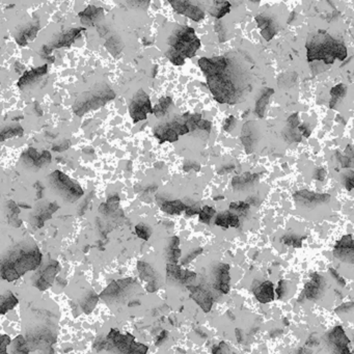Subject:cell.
Returning <instances> with one entry per match:
<instances>
[{"label":"cell","mask_w":354,"mask_h":354,"mask_svg":"<svg viewBox=\"0 0 354 354\" xmlns=\"http://www.w3.org/2000/svg\"><path fill=\"white\" fill-rule=\"evenodd\" d=\"M42 259L43 254L35 243H21L0 261V274L3 280L14 282L26 272L38 269Z\"/></svg>","instance_id":"6da1fadb"},{"label":"cell","mask_w":354,"mask_h":354,"mask_svg":"<svg viewBox=\"0 0 354 354\" xmlns=\"http://www.w3.org/2000/svg\"><path fill=\"white\" fill-rule=\"evenodd\" d=\"M305 48L309 62L323 60L326 64H331L337 58L344 60L347 57L346 47L324 31H319L317 35L310 37L306 42Z\"/></svg>","instance_id":"7a4b0ae2"},{"label":"cell","mask_w":354,"mask_h":354,"mask_svg":"<svg viewBox=\"0 0 354 354\" xmlns=\"http://www.w3.org/2000/svg\"><path fill=\"white\" fill-rule=\"evenodd\" d=\"M168 44L170 46L166 53L168 59L176 66H182L185 58H192L201 47V41L193 28L182 25L175 30L170 37Z\"/></svg>","instance_id":"3957f363"},{"label":"cell","mask_w":354,"mask_h":354,"mask_svg":"<svg viewBox=\"0 0 354 354\" xmlns=\"http://www.w3.org/2000/svg\"><path fill=\"white\" fill-rule=\"evenodd\" d=\"M114 92L106 83L97 84L78 97L73 105V111L75 114L81 116L89 111L100 108L107 102L114 99Z\"/></svg>","instance_id":"277c9868"},{"label":"cell","mask_w":354,"mask_h":354,"mask_svg":"<svg viewBox=\"0 0 354 354\" xmlns=\"http://www.w3.org/2000/svg\"><path fill=\"white\" fill-rule=\"evenodd\" d=\"M228 69L229 66L220 72L208 75L206 78L214 99L221 104H235L237 102V89Z\"/></svg>","instance_id":"5b68a950"},{"label":"cell","mask_w":354,"mask_h":354,"mask_svg":"<svg viewBox=\"0 0 354 354\" xmlns=\"http://www.w3.org/2000/svg\"><path fill=\"white\" fill-rule=\"evenodd\" d=\"M101 346L105 347L107 350L112 351L116 350L122 353H147L148 347L139 344V343L135 342V338L130 335L126 334L122 335L121 332L112 328L109 334L107 335V338L105 341L101 342Z\"/></svg>","instance_id":"8992f818"},{"label":"cell","mask_w":354,"mask_h":354,"mask_svg":"<svg viewBox=\"0 0 354 354\" xmlns=\"http://www.w3.org/2000/svg\"><path fill=\"white\" fill-rule=\"evenodd\" d=\"M48 182L52 189L59 195L64 201L74 202L78 201L83 195V189L73 180H71L62 171L55 170L48 177Z\"/></svg>","instance_id":"52a82bcc"},{"label":"cell","mask_w":354,"mask_h":354,"mask_svg":"<svg viewBox=\"0 0 354 354\" xmlns=\"http://www.w3.org/2000/svg\"><path fill=\"white\" fill-rule=\"evenodd\" d=\"M135 284L136 282L133 278H124V280L113 281L100 294V297L104 302L110 304L123 303Z\"/></svg>","instance_id":"ba28073f"},{"label":"cell","mask_w":354,"mask_h":354,"mask_svg":"<svg viewBox=\"0 0 354 354\" xmlns=\"http://www.w3.org/2000/svg\"><path fill=\"white\" fill-rule=\"evenodd\" d=\"M129 113L134 123L144 121L147 119L149 113H153L151 101L144 90H139L134 95L130 105H129Z\"/></svg>","instance_id":"9c48e42d"},{"label":"cell","mask_w":354,"mask_h":354,"mask_svg":"<svg viewBox=\"0 0 354 354\" xmlns=\"http://www.w3.org/2000/svg\"><path fill=\"white\" fill-rule=\"evenodd\" d=\"M83 31H85L84 26L77 27V28H70L68 30L60 32L59 35L53 38L48 44L44 45V47H43V53L46 55H49L53 50L72 45L75 41L81 37Z\"/></svg>","instance_id":"30bf717a"},{"label":"cell","mask_w":354,"mask_h":354,"mask_svg":"<svg viewBox=\"0 0 354 354\" xmlns=\"http://www.w3.org/2000/svg\"><path fill=\"white\" fill-rule=\"evenodd\" d=\"M51 154L48 151L39 153L36 149L29 148L22 154L21 161L26 166V168L39 170L45 168L51 162Z\"/></svg>","instance_id":"8fae6325"},{"label":"cell","mask_w":354,"mask_h":354,"mask_svg":"<svg viewBox=\"0 0 354 354\" xmlns=\"http://www.w3.org/2000/svg\"><path fill=\"white\" fill-rule=\"evenodd\" d=\"M60 270V265L57 261H50L43 269L38 273L35 286L41 290V291H44L50 288L54 282V278L57 275L58 271Z\"/></svg>","instance_id":"7c38bea8"},{"label":"cell","mask_w":354,"mask_h":354,"mask_svg":"<svg viewBox=\"0 0 354 354\" xmlns=\"http://www.w3.org/2000/svg\"><path fill=\"white\" fill-rule=\"evenodd\" d=\"M168 2L177 13L184 15L197 22L205 18L203 10L197 4L192 3L190 0H168Z\"/></svg>","instance_id":"4fadbf2b"},{"label":"cell","mask_w":354,"mask_h":354,"mask_svg":"<svg viewBox=\"0 0 354 354\" xmlns=\"http://www.w3.org/2000/svg\"><path fill=\"white\" fill-rule=\"evenodd\" d=\"M334 254L339 260L353 264L354 262V243L352 235L344 236L340 241L337 242Z\"/></svg>","instance_id":"5bb4252c"},{"label":"cell","mask_w":354,"mask_h":354,"mask_svg":"<svg viewBox=\"0 0 354 354\" xmlns=\"http://www.w3.org/2000/svg\"><path fill=\"white\" fill-rule=\"evenodd\" d=\"M294 200L299 205L312 208L319 203H324L330 201L329 195H320V193L310 192L307 190H300L294 193Z\"/></svg>","instance_id":"9a60e30c"},{"label":"cell","mask_w":354,"mask_h":354,"mask_svg":"<svg viewBox=\"0 0 354 354\" xmlns=\"http://www.w3.org/2000/svg\"><path fill=\"white\" fill-rule=\"evenodd\" d=\"M327 341L330 345L335 347V352L341 354L350 353V341L342 326H337L332 329L327 335Z\"/></svg>","instance_id":"2e32d148"},{"label":"cell","mask_w":354,"mask_h":354,"mask_svg":"<svg viewBox=\"0 0 354 354\" xmlns=\"http://www.w3.org/2000/svg\"><path fill=\"white\" fill-rule=\"evenodd\" d=\"M187 288L189 290L190 297L202 307L203 312L209 313L213 304V297L211 293L202 287L188 286Z\"/></svg>","instance_id":"e0dca14e"},{"label":"cell","mask_w":354,"mask_h":354,"mask_svg":"<svg viewBox=\"0 0 354 354\" xmlns=\"http://www.w3.org/2000/svg\"><path fill=\"white\" fill-rule=\"evenodd\" d=\"M48 71V66L47 64H44V66H41L35 69H31L29 71H26L22 76H21L17 82L18 88L20 90H24L27 89L31 85H34L36 82H38L40 80V78H42L44 75H46Z\"/></svg>","instance_id":"ac0fdd59"},{"label":"cell","mask_w":354,"mask_h":354,"mask_svg":"<svg viewBox=\"0 0 354 354\" xmlns=\"http://www.w3.org/2000/svg\"><path fill=\"white\" fill-rule=\"evenodd\" d=\"M137 268L139 271V276L142 280L147 283V291L153 293L157 290V274L153 268L148 263L138 262Z\"/></svg>","instance_id":"d6986e66"},{"label":"cell","mask_w":354,"mask_h":354,"mask_svg":"<svg viewBox=\"0 0 354 354\" xmlns=\"http://www.w3.org/2000/svg\"><path fill=\"white\" fill-rule=\"evenodd\" d=\"M104 10L102 7L90 5L89 7L79 13V18L83 26H95L97 21H99L103 16Z\"/></svg>","instance_id":"ffe728a7"},{"label":"cell","mask_w":354,"mask_h":354,"mask_svg":"<svg viewBox=\"0 0 354 354\" xmlns=\"http://www.w3.org/2000/svg\"><path fill=\"white\" fill-rule=\"evenodd\" d=\"M40 26L41 25L39 21H34V22H31L27 26H25L22 30H20L16 36V41L18 44L20 46L27 45L28 42L36 38L38 31L40 30Z\"/></svg>","instance_id":"44dd1931"},{"label":"cell","mask_w":354,"mask_h":354,"mask_svg":"<svg viewBox=\"0 0 354 354\" xmlns=\"http://www.w3.org/2000/svg\"><path fill=\"white\" fill-rule=\"evenodd\" d=\"M154 135L159 139L161 144L165 142L175 143L179 139L178 133L175 131V129L170 125V123L157 126L154 129Z\"/></svg>","instance_id":"7402d4cb"},{"label":"cell","mask_w":354,"mask_h":354,"mask_svg":"<svg viewBox=\"0 0 354 354\" xmlns=\"http://www.w3.org/2000/svg\"><path fill=\"white\" fill-rule=\"evenodd\" d=\"M253 293L257 302L261 303H268L274 299L273 284L269 281L264 282L259 287L253 290Z\"/></svg>","instance_id":"603a6c76"},{"label":"cell","mask_w":354,"mask_h":354,"mask_svg":"<svg viewBox=\"0 0 354 354\" xmlns=\"http://www.w3.org/2000/svg\"><path fill=\"white\" fill-rule=\"evenodd\" d=\"M230 265L221 264L217 270V281H216V289L221 291L223 294H228L230 292Z\"/></svg>","instance_id":"cb8c5ba5"},{"label":"cell","mask_w":354,"mask_h":354,"mask_svg":"<svg viewBox=\"0 0 354 354\" xmlns=\"http://www.w3.org/2000/svg\"><path fill=\"white\" fill-rule=\"evenodd\" d=\"M215 224L219 225V227L223 229H229V228H239L240 222H239V216L236 215L235 213H232L230 211H225L220 213L219 215L215 219Z\"/></svg>","instance_id":"d4e9b609"},{"label":"cell","mask_w":354,"mask_h":354,"mask_svg":"<svg viewBox=\"0 0 354 354\" xmlns=\"http://www.w3.org/2000/svg\"><path fill=\"white\" fill-rule=\"evenodd\" d=\"M322 283H323V278H322L318 274H313L312 281L305 284V286H304L305 297L310 300L318 298L320 295V292H321Z\"/></svg>","instance_id":"484cf974"},{"label":"cell","mask_w":354,"mask_h":354,"mask_svg":"<svg viewBox=\"0 0 354 354\" xmlns=\"http://www.w3.org/2000/svg\"><path fill=\"white\" fill-rule=\"evenodd\" d=\"M259 176L256 174H243L241 176H236L233 178L232 186L235 190H245L248 187L252 186L254 182L257 181Z\"/></svg>","instance_id":"4316f807"},{"label":"cell","mask_w":354,"mask_h":354,"mask_svg":"<svg viewBox=\"0 0 354 354\" xmlns=\"http://www.w3.org/2000/svg\"><path fill=\"white\" fill-rule=\"evenodd\" d=\"M255 20L257 24H259V27L261 28L262 36L265 38L266 41H270L276 34V27L273 24L272 20L263 16H257Z\"/></svg>","instance_id":"83f0119b"},{"label":"cell","mask_w":354,"mask_h":354,"mask_svg":"<svg viewBox=\"0 0 354 354\" xmlns=\"http://www.w3.org/2000/svg\"><path fill=\"white\" fill-rule=\"evenodd\" d=\"M18 303V298L10 291L0 294V315H4L8 310L13 309Z\"/></svg>","instance_id":"f1b7e54d"},{"label":"cell","mask_w":354,"mask_h":354,"mask_svg":"<svg viewBox=\"0 0 354 354\" xmlns=\"http://www.w3.org/2000/svg\"><path fill=\"white\" fill-rule=\"evenodd\" d=\"M231 12V3L225 0H214L213 6L210 8L211 16L216 19L222 18L224 15Z\"/></svg>","instance_id":"f546056e"},{"label":"cell","mask_w":354,"mask_h":354,"mask_svg":"<svg viewBox=\"0 0 354 354\" xmlns=\"http://www.w3.org/2000/svg\"><path fill=\"white\" fill-rule=\"evenodd\" d=\"M241 141L245 147V151L248 154H252L254 150V135L252 131V129H250V123L248 125H244L243 131H242V136Z\"/></svg>","instance_id":"4dcf8cb0"},{"label":"cell","mask_w":354,"mask_h":354,"mask_svg":"<svg viewBox=\"0 0 354 354\" xmlns=\"http://www.w3.org/2000/svg\"><path fill=\"white\" fill-rule=\"evenodd\" d=\"M273 93H274L273 90H271V89H266V90H264L262 96L260 97V99L256 101V104H255V113L257 114V116L261 117V119L264 116V112H265V109H266V106H267L268 102H269L270 96H272Z\"/></svg>","instance_id":"1f68e13d"},{"label":"cell","mask_w":354,"mask_h":354,"mask_svg":"<svg viewBox=\"0 0 354 354\" xmlns=\"http://www.w3.org/2000/svg\"><path fill=\"white\" fill-rule=\"evenodd\" d=\"M179 245H180V239L177 237V236H175V237L171 238L167 252V259L169 263L178 264L181 255V250L179 249Z\"/></svg>","instance_id":"d6a6232c"},{"label":"cell","mask_w":354,"mask_h":354,"mask_svg":"<svg viewBox=\"0 0 354 354\" xmlns=\"http://www.w3.org/2000/svg\"><path fill=\"white\" fill-rule=\"evenodd\" d=\"M23 128L20 125H12L7 126L0 130V142L6 141V139L13 138L16 136H21L23 134Z\"/></svg>","instance_id":"836d02e7"},{"label":"cell","mask_w":354,"mask_h":354,"mask_svg":"<svg viewBox=\"0 0 354 354\" xmlns=\"http://www.w3.org/2000/svg\"><path fill=\"white\" fill-rule=\"evenodd\" d=\"M174 105L173 100H171L170 97H164V98H161L159 100V103L155 105L153 108V114H155L156 117H161L165 115L171 106Z\"/></svg>","instance_id":"e575fe53"},{"label":"cell","mask_w":354,"mask_h":354,"mask_svg":"<svg viewBox=\"0 0 354 354\" xmlns=\"http://www.w3.org/2000/svg\"><path fill=\"white\" fill-rule=\"evenodd\" d=\"M186 205L181 201H173V202H165L161 206V210L167 214H180L185 211Z\"/></svg>","instance_id":"d590c367"},{"label":"cell","mask_w":354,"mask_h":354,"mask_svg":"<svg viewBox=\"0 0 354 354\" xmlns=\"http://www.w3.org/2000/svg\"><path fill=\"white\" fill-rule=\"evenodd\" d=\"M330 95H331V101H330V108H334L335 105L339 102V100L344 98V96L346 95V89L344 87V84L340 83L338 85H336L335 88H332L330 91Z\"/></svg>","instance_id":"8d00e7d4"},{"label":"cell","mask_w":354,"mask_h":354,"mask_svg":"<svg viewBox=\"0 0 354 354\" xmlns=\"http://www.w3.org/2000/svg\"><path fill=\"white\" fill-rule=\"evenodd\" d=\"M98 299L99 296L95 292H91L88 296L84 297L83 302L81 303V306L85 314H90L92 312V310L95 308L97 303H98Z\"/></svg>","instance_id":"74e56055"},{"label":"cell","mask_w":354,"mask_h":354,"mask_svg":"<svg viewBox=\"0 0 354 354\" xmlns=\"http://www.w3.org/2000/svg\"><path fill=\"white\" fill-rule=\"evenodd\" d=\"M14 353H28L29 347L27 344V341L23 336H19L13 341V350Z\"/></svg>","instance_id":"f35d334b"},{"label":"cell","mask_w":354,"mask_h":354,"mask_svg":"<svg viewBox=\"0 0 354 354\" xmlns=\"http://www.w3.org/2000/svg\"><path fill=\"white\" fill-rule=\"evenodd\" d=\"M181 267L178 264L168 263L166 265V273H167V280L179 283L180 275H181Z\"/></svg>","instance_id":"ab89813d"},{"label":"cell","mask_w":354,"mask_h":354,"mask_svg":"<svg viewBox=\"0 0 354 354\" xmlns=\"http://www.w3.org/2000/svg\"><path fill=\"white\" fill-rule=\"evenodd\" d=\"M215 213H216V211L213 207L205 206L202 210H200V212H199L200 221L202 222V223L209 224L211 219H212V217L215 215Z\"/></svg>","instance_id":"60d3db41"},{"label":"cell","mask_w":354,"mask_h":354,"mask_svg":"<svg viewBox=\"0 0 354 354\" xmlns=\"http://www.w3.org/2000/svg\"><path fill=\"white\" fill-rule=\"evenodd\" d=\"M119 202H120V198L117 196H113L110 197L107 201L106 203H103L102 207H100V211L104 212V213H109V212H113L119 207Z\"/></svg>","instance_id":"b9f144b4"},{"label":"cell","mask_w":354,"mask_h":354,"mask_svg":"<svg viewBox=\"0 0 354 354\" xmlns=\"http://www.w3.org/2000/svg\"><path fill=\"white\" fill-rule=\"evenodd\" d=\"M230 210L234 211L237 214L236 215H245L246 213L250 210V203L244 202H232L230 205Z\"/></svg>","instance_id":"7bdbcfd3"},{"label":"cell","mask_w":354,"mask_h":354,"mask_svg":"<svg viewBox=\"0 0 354 354\" xmlns=\"http://www.w3.org/2000/svg\"><path fill=\"white\" fill-rule=\"evenodd\" d=\"M305 239V237H295V236H286L282 239V242L288 246H292V248H302L303 246V240Z\"/></svg>","instance_id":"ee69618b"},{"label":"cell","mask_w":354,"mask_h":354,"mask_svg":"<svg viewBox=\"0 0 354 354\" xmlns=\"http://www.w3.org/2000/svg\"><path fill=\"white\" fill-rule=\"evenodd\" d=\"M135 232H136V235L138 236V237L141 239H144V240H149L150 236H151V230H150L147 225H145L143 223L136 225Z\"/></svg>","instance_id":"f6af8a7d"},{"label":"cell","mask_w":354,"mask_h":354,"mask_svg":"<svg viewBox=\"0 0 354 354\" xmlns=\"http://www.w3.org/2000/svg\"><path fill=\"white\" fill-rule=\"evenodd\" d=\"M106 48L112 54H114V52H120L121 47H120V42L117 41L115 38H111L106 43Z\"/></svg>","instance_id":"bcb514c9"},{"label":"cell","mask_w":354,"mask_h":354,"mask_svg":"<svg viewBox=\"0 0 354 354\" xmlns=\"http://www.w3.org/2000/svg\"><path fill=\"white\" fill-rule=\"evenodd\" d=\"M10 344V339L8 336L0 335V353H7L6 347Z\"/></svg>","instance_id":"7dc6e473"},{"label":"cell","mask_w":354,"mask_h":354,"mask_svg":"<svg viewBox=\"0 0 354 354\" xmlns=\"http://www.w3.org/2000/svg\"><path fill=\"white\" fill-rule=\"evenodd\" d=\"M235 124H236V119H235V116L231 115V116H229V117H228L227 120H225L224 125H223V129H224L225 131L230 132V131H232V130H233V128L235 127Z\"/></svg>","instance_id":"c3c4849f"},{"label":"cell","mask_w":354,"mask_h":354,"mask_svg":"<svg viewBox=\"0 0 354 354\" xmlns=\"http://www.w3.org/2000/svg\"><path fill=\"white\" fill-rule=\"evenodd\" d=\"M339 156V160H340V162H341V165L342 167H350L352 165V161L350 159V157L346 156V155H341V154H338Z\"/></svg>","instance_id":"681fc988"},{"label":"cell","mask_w":354,"mask_h":354,"mask_svg":"<svg viewBox=\"0 0 354 354\" xmlns=\"http://www.w3.org/2000/svg\"><path fill=\"white\" fill-rule=\"evenodd\" d=\"M287 292V286H286V281L282 280L280 283H278V287L276 289V293L278 295V298H283L284 295Z\"/></svg>","instance_id":"f907efd6"},{"label":"cell","mask_w":354,"mask_h":354,"mask_svg":"<svg viewBox=\"0 0 354 354\" xmlns=\"http://www.w3.org/2000/svg\"><path fill=\"white\" fill-rule=\"evenodd\" d=\"M198 129H201V130L206 131L207 133H210L211 130V123L209 121H205L201 119L199 124H198Z\"/></svg>","instance_id":"816d5d0a"},{"label":"cell","mask_w":354,"mask_h":354,"mask_svg":"<svg viewBox=\"0 0 354 354\" xmlns=\"http://www.w3.org/2000/svg\"><path fill=\"white\" fill-rule=\"evenodd\" d=\"M202 253V249H199L198 251H196V252H193L191 254H189L188 256H186L185 257V259L183 260V262H182V264H183V265H185V264H188V263H190L193 259H196V257L198 256V255H200L201 253Z\"/></svg>","instance_id":"f5cc1de1"},{"label":"cell","mask_w":354,"mask_h":354,"mask_svg":"<svg viewBox=\"0 0 354 354\" xmlns=\"http://www.w3.org/2000/svg\"><path fill=\"white\" fill-rule=\"evenodd\" d=\"M329 271H330V273H331V275L332 276H334L335 278H336V280H337V282H339L340 284H341V286H345L346 285V282L344 281V278H343V277H341L340 275H339V273L335 270V269H332V268H330V269H329Z\"/></svg>","instance_id":"db71d44e"},{"label":"cell","mask_w":354,"mask_h":354,"mask_svg":"<svg viewBox=\"0 0 354 354\" xmlns=\"http://www.w3.org/2000/svg\"><path fill=\"white\" fill-rule=\"evenodd\" d=\"M325 176H326V171L324 168H320L316 171V175H315V178L318 180V181H323L325 179Z\"/></svg>","instance_id":"11a10c76"},{"label":"cell","mask_w":354,"mask_h":354,"mask_svg":"<svg viewBox=\"0 0 354 354\" xmlns=\"http://www.w3.org/2000/svg\"><path fill=\"white\" fill-rule=\"evenodd\" d=\"M166 338H167V331H166V330H163V331L161 332V334L159 335V337H158V339H157V342H156V345L159 346V345L162 344V343L166 340Z\"/></svg>","instance_id":"9f6ffc18"},{"label":"cell","mask_w":354,"mask_h":354,"mask_svg":"<svg viewBox=\"0 0 354 354\" xmlns=\"http://www.w3.org/2000/svg\"><path fill=\"white\" fill-rule=\"evenodd\" d=\"M345 186L348 190H352L353 186H354V178L353 176L351 175L350 177H347L346 180H345Z\"/></svg>","instance_id":"6f0895ef"},{"label":"cell","mask_w":354,"mask_h":354,"mask_svg":"<svg viewBox=\"0 0 354 354\" xmlns=\"http://www.w3.org/2000/svg\"><path fill=\"white\" fill-rule=\"evenodd\" d=\"M129 2H131L133 5H138V6H145L147 5L150 0H128Z\"/></svg>","instance_id":"680465c9"},{"label":"cell","mask_w":354,"mask_h":354,"mask_svg":"<svg viewBox=\"0 0 354 354\" xmlns=\"http://www.w3.org/2000/svg\"><path fill=\"white\" fill-rule=\"evenodd\" d=\"M185 212H186V214H187V215H193V214H199V212H200V209L199 208H197V207H191V206H186V208H185Z\"/></svg>","instance_id":"91938a15"},{"label":"cell","mask_w":354,"mask_h":354,"mask_svg":"<svg viewBox=\"0 0 354 354\" xmlns=\"http://www.w3.org/2000/svg\"><path fill=\"white\" fill-rule=\"evenodd\" d=\"M352 307H353V303H346V304L341 305L339 308H337L336 312L338 313V312H341V310H344V312L346 310V312H348V310L352 309Z\"/></svg>","instance_id":"94428289"},{"label":"cell","mask_w":354,"mask_h":354,"mask_svg":"<svg viewBox=\"0 0 354 354\" xmlns=\"http://www.w3.org/2000/svg\"><path fill=\"white\" fill-rule=\"evenodd\" d=\"M192 168L195 169L196 171H199L201 167H200V165L197 164V163H188V166H187L186 164L184 165V170H185V171H189V170L192 169Z\"/></svg>","instance_id":"6125c7cd"},{"label":"cell","mask_w":354,"mask_h":354,"mask_svg":"<svg viewBox=\"0 0 354 354\" xmlns=\"http://www.w3.org/2000/svg\"><path fill=\"white\" fill-rule=\"evenodd\" d=\"M225 347H227L225 343L221 342L220 344L218 346H216V348H214L212 351H213V353H220V352H223V348H225Z\"/></svg>","instance_id":"be15d7a7"},{"label":"cell","mask_w":354,"mask_h":354,"mask_svg":"<svg viewBox=\"0 0 354 354\" xmlns=\"http://www.w3.org/2000/svg\"><path fill=\"white\" fill-rule=\"evenodd\" d=\"M345 154H346V156H348L350 158L353 156V151H352V147L351 146L347 147V149L345 150Z\"/></svg>","instance_id":"e7e4bbea"},{"label":"cell","mask_w":354,"mask_h":354,"mask_svg":"<svg viewBox=\"0 0 354 354\" xmlns=\"http://www.w3.org/2000/svg\"><path fill=\"white\" fill-rule=\"evenodd\" d=\"M236 336H237V340L238 342H241V336H240V330L237 328L236 329Z\"/></svg>","instance_id":"03108f58"}]
</instances>
